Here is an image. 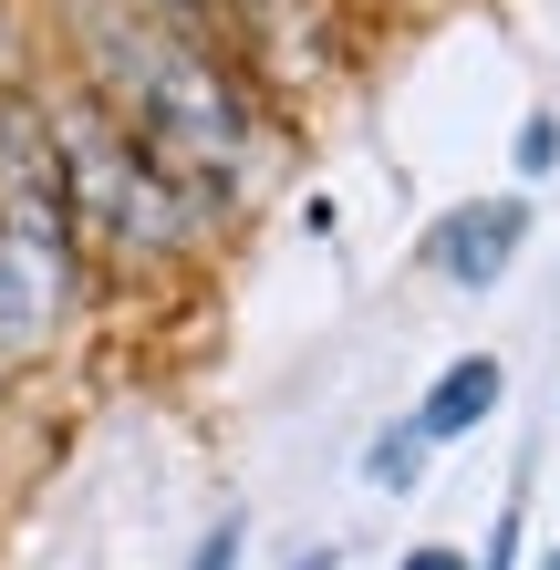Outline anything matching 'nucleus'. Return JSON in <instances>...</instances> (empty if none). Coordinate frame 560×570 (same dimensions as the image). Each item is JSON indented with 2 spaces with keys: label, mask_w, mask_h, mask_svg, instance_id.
<instances>
[{
  "label": "nucleus",
  "mask_w": 560,
  "mask_h": 570,
  "mask_svg": "<svg viewBox=\"0 0 560 570\" xmlns=\"http://www.w3.org/2000/svg\"><path fill=\"white\" fill-rule=\"evenodd\" d=\"M187 570H239V519H218L208 540H197V560H187Z\"/></svg>",
  "instance_id": "nucleus-9"
},
{
  "label": "nucleus",
  "mask_w": 560,
  "mask_h": 570,
  "mask_svg": "<svg viewBox=\"0 0 560 570\" xmlns=\"http://www.w3.org/2000/svg\"><path fill=\"white\" fill-rule=\"evenodd\" d=\"M499 394H509L499 353H468V363H446V374H436V394H425L405 425L425 435V446H446V435H468V425H488V415H499Z\"/></svg>",
  "instance_id": "nucleus-5"
},
{
  "label": "nucleus",
  "mask_w": 560,
  "mask_h": 570,
  "mask_svg": "<svg viewBox=\"0 0 560 570\" xmlns=\"http://www.w3.org/2000/svg\"><path fill=\"white\" fill-rule=\"evenodd\" d=\"M415 466H425V435H415V425H384L374 456H364V478H374V488H415Z\"/></svg>",
  "instance_id": "nucleus-7"
},
{
  "label": "nucleus",
  "mask_w": 560,
  "mask_h": 570,
  "mask_svg": "<svg viewBox=\"0 0 560 570\" xmlns=\"http://www.w3.org/2000/svg\"><path fill=\"white\" fill-rule=\"evenodd\" d=\"M519 239H530V197H468L456 218L425 228V271L456 281V291H499Z\"/></svg>",
  "instance_id": "nucleus-4"
},
{
  "label": "nucleus",
  "mask_w": 560,
  "mask_h": 570,
  "mask_svg": "<svg viewBox=\"0 0 560 570\" xmlns=\"http://www.w3.org/2000/svg\"><path fill=\"white\" fill-rule=\"evenodd\" d=\"M0 73H11V31H0Z\"/></svg>",
  "instance_id": "nucleus-13"
},
{
  "label": "nucleus",
  "mask_w": 560,
  "mask_h": 570,
  "mask_svg": "<svg viewBox=\"0 0 560 570\" xmlns=\"http://www.w3.org/2000/svg\"><path fill=\"white\" fill-rule=\"evenodd\" d=\"M42 332H52V259L0 239V353H31Z\"/></svg>",
  "instance_id": "nucleus-6"
},
{
  "label": "nucleus",
  "mask_w": 560,
  "mask_h": 570,
  "mask_svg": "<svg viewBox=\"0 0 560 570\" xmlns=\"http://www.w3.org/2000/svg\"><path fill=\"white\" fill-rule=\"evenodd\" d=\"M405 570H478L468 550H446V540H425V550H405Z\"/></svg>",
  "instance_id": "nucleus-10"
},
{
  "label": "nucleus",
  "mask_w": 560,
  "mask_h": 570,
  "mask_svg": "<svg viewBox=\"0 0 560 570\" xmlns=\"http://www.w3.org/2000/svg\"><path fill=\"white\" fill-rule=\"evenodd\" d=\"M52 146H62V187H73V208H94L125 249H177L187 239V197L146 166V146L125 136V125H105V115L83 105V115L52 125Z\"/></svg>",
  "instance_id": "nucleus-2"
},
{
  "label": "nucleus",
  "mask_w": 560,
  "mask_h": 570,
  "mask_svg": "<svg viewBox=\"0 0 560 570\" xmlns=\"http://www.w3.org/2000/svg\"><path fill=\"white\" fill-rule=\"evenodd\" d=\"M83 52H94V73H105V94L167 156L218 166L228 146H239V105L218 94V73L177 42V31H146L136 11H115V0H83Z\"/></svg>",
  "instance_id": "nucleus-1"
},
{
  "label": "nucleus",
  "mask_w": 560,
  "mask_h": 570,
  "mask_svg": "<svg viewBox=\"0 0 560 570\" xmlns=\"http://www.w3.org/2000/svg\"><path fill=\"white\" fill-rule=\"evenodd\" d=\"M0 208H11V239L62 271V228H73L62 146H52V115L42 105H11V94H0Z\"/></svg>",
  "instance_id": "nucleus-3"
},
{
  "label": "nucleus",
  "mask_w": 560,
  "mask_h": 570,
  "mask_svg": "<svg viewBox=\"0 0 560 570\" xmlns=\"http://www.w3.org/2000/svg\"><path fill=\"white\" fill-rule=\"evenodd\" d=\"M550 166H560V125L530 115V125H519V177H550Z\"/></svg>",
  "instance_id": "nucleus-8"
},
{
  "label": "nucleus",
  "mask_w": 560,
  "mask_h": 570,
  "mask_svg": "<svg viewBox=\"0 0 560 570\" xmlns=\"http://www.w3.org/2000/svg\"><path fill=\"white\" fill-rule=\"evenodd\" d=\"M302 570H333V550H312V560H302Z\"/></svg>",
  "instance_id": "nucleus-11"
},
{
  "label": "nucleus",
  "mask_w": 560,
  "mask_h": 570,
  "mask_svg": "<svg viewBox=\"0 0 560 570\" xmlns=\"http://www.w3.org/2000/svg\"><path fill=\"white\" fill-rule=\"evenodd\" d=\"M530 570H560V550H540V560H530Z\"/></svg>",
  "instance_id": "nucleus-12"
}]
</instances>
